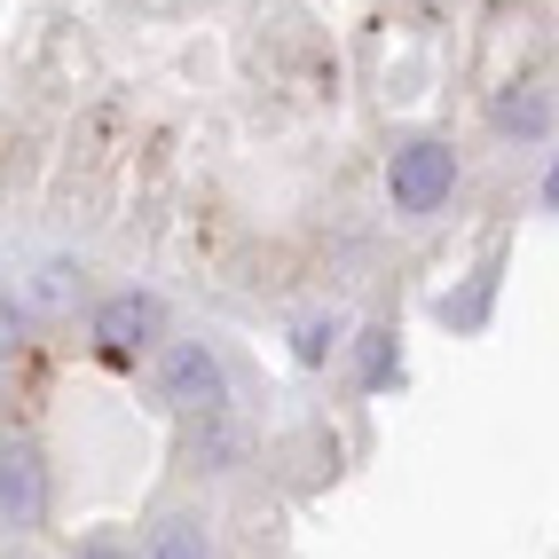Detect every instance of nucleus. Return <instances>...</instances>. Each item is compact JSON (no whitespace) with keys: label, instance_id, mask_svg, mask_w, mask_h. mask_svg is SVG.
<instances>
[{"label":"nucleus","instance_id":"f257e3e1","mask_svg":"<svg viewBox=\"0 0 559 559\" xmlns=\"http://www.w3.org/2000/svg\"><path fill=\"white\" fill-rule=\"evenodd\" d=\"M158 402L174 418H221L229 409V370L205 340H166L158 347Z\"/></svg>","mask_w":559,"mask_h":559},{"label":"nucleus","instance_id":"f03ea898","mask_svg":"<svg viewBox=\"0 0 559 559\" xmlns=\"http://www.w3.org/2000/svg\"><path fill=\"white\" fill-rule=\"evenodd\" d=\"M457 190V151L450 142H402V151L386 158V198H394V213H409V221H426V213H441V198Z\"/></svg>","mask_w":559,"mask_h":559},{"label":"nucleus","instance_id":"7ed1b4c3","mask_svg":"<svg viewBox=\"0 0 559 559\" xmlns=\"http://www.w3.org/2000/svg\"><path fill=\"white\" fill-rule=\"evenodd\" d=\"M158 331H166V300H158V292H119V300L95 308V347L110 362H134L142 347H158Z\"/></svg>","mask_w":559,"mask_h":559},{"label":"nucleus","instance_id":"20e7f679","mask_svg":"<svg viewBox=\"0 0 559 559\" xmlns=\"http://www.w3.org/2000/svg\"><path fill=\"white\" fill-rule=\"evenodd\" d=\"M48 512V465L32 441H9V457H0V520H9V536H32Z\"/></svg>","mask_w":559,"mask_h":559},{"label":"nucleus","instance_id":"39448f33","mask_svg":"<svg viewBox=\"0 0 559 559\" xmlns=\"http://www.w3.org/2000/svg\"><path fill=\"white\" fill-rule=\"evenodd\" d=\"M142 559H213V544H205V520H190V512H166L151 536H142Z\"/></svg>","mask_w":559,"mask_h":559},{"label":"nucleus","instance_id":"423d86ee","mask_svg":"<svg viewBox=\"0 0 559 559\" xmlns=\"http://www.w3.org/2000/svg\"><path fill=\"white\" fill-rule=\"evenodd\" d=\"M489 292H497V269H489V276H473V292H465V300L450 292V300H441V323H457V331H473L480 316H489Z\"/></svg>","mask_w":559,"mask_h":559},{"label":"nucleus","instance_id":"0eeeda50","mask_svg":"<svg viewBox=\"0 0 559 559\" xmlns=\"http://www.w3.org/2000/svg\"><path fill=\"white\" fill-rule=\"evenodd\" d=\"M497 127L504 134H544V95H504L497 103Z\"/></svg>","mask_w":559,"mask_h":559},{"label":"nucleus","instance_id":"6e6552de","mask_svg":"<svg viewBox=\"0 0 559 559\" xmlns=\"http://www.w3.org/2000/svg\"><path fill=\"white\" fill-rule=\"evenodd\" d=\"M331 347H340V323H323V316H308L300 331H292V355H300V362H323Z\"/></svg>","mask_w":559,"mask_h":559},{"label":"nucleus","instance_id":"1a4fd4ad","mask_svg":"<svg viewBox=\"0 0 559 559\" xmlns=\"http://www.w3.org/2000/svg\"><path fill=\"white\" fill-rule=\"evenodd\" d=\"M394 379V347H386V331H362V386H386Z\"/></svg>","mask_w":559,"mask_h":559},{"label":"nucleus","instance_id":"9d476101","mask_svg":"<svg viewBox=\"0 0 559 559\" xmlns=\"http://www.w3.org/2000/svg\"><path fill=\"white\" fill-rule=\"evenodd\" d=\"M80 559H142V551H127L119 536H87V544H80Z\"/></svg>","mask_w":559,"mask_h":559},{"label":"nucleus","instance_id":"9b49d317","mask_svg":"<svg viewBox=\"0 0 559 559\" xmlns=\"http://www.w3.org/2000/svg\"><path fill=\"white\" fill-rule=\"evenodd\" d=\"M544 205H551V213H559V166H551V181H544Z\"/></svg>","mask_w":559,"mask_h":559}]
</instances>
